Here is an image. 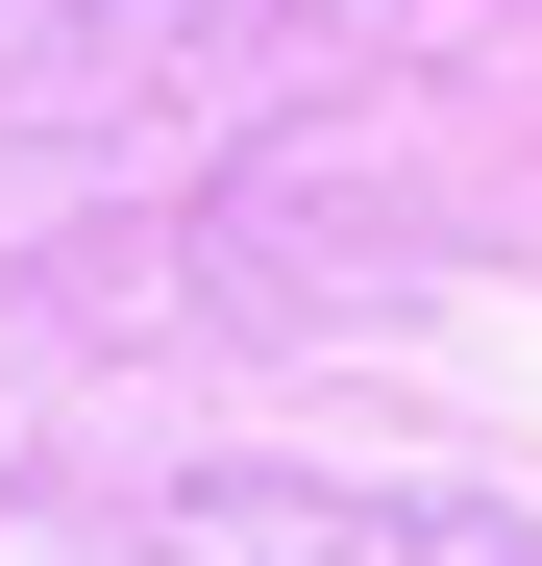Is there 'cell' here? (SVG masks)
<instances>
[{
  "instance_id": "6da1fadb",
  "label": "cell",
  "mask_w": 542,
  "mask_h": 566,
  "mask_svg": "<svg viewBox=\"0 0 542 566\" xmlns=\"http://www.w3.org/2000/svg\"><path fill=\"white\" fill-rule=\"evenodd\" d=\"M173 566H542L518 517H419V493H271V517H198Z\"/></svg>"
}]
</instances>
